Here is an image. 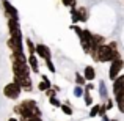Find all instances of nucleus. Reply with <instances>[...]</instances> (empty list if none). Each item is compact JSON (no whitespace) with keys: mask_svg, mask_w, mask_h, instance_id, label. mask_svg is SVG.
I'll use <instances>...</instances> for the list:
<instances>
[{"mask_svg":"<svg viewBox=\"0 0 124 121\" xmlns=\"http://www.w3.org/2000/svg\"><path fill=\"white\" fill-rule=\"evenodd\" d=\"M77 19L80 22H86L88 21V11L85 8H79L77 9Z\"/></svg>","mask_w":124,"mask_h":121,"instance_id":"9b49d317","label":"nucleus"},{"mask_svg":"<svg viewBox=\"0 0 124 121\" xmlns=\"http://www.w3.org/2000/svg\"><path fill=\"white\" fill-rule=\"evenodd\" d=\"M124 66V61L121 58H115V60H112V66H110V71H108V76L112 80H115V77L119 74V71L123 69Z\"/></svg>","mask_w":124,"mask_h":121,"instance_id":"39448f33","label":"nucleus"},{"mask_svg":"<svg viewBox=\"0 0 124 121\" xmlns=\"http://www.w3.org/2000/svg\"><path fill=\"white\" fill-rule=\"evenodd\" d=\"M8 28H9V36L13 38H17V40H22V33H21V28H19V22L17 19H8Z\"/></svg>","mask_w":124,"mask_h":121,"instance_id":"7ed1b4c3","label":"nucleus"},{"mask_svg":"<svg viewBox=\"0 0 124 121\" xmlns=\"http://www.w3.org/2000/svg\"><path fill=\"white\" fill-rule=\"evenodd\" d=\"M93 88H94L93 83H88V85H86V90H93Z\"/></svg>","mask_w":124,"mask_h":121,"instance_id":"cd10ccee","label":"nucleus"},{"mask_svg":"<svg viewBox=\"0 0 124 121\" xmlns=\"http://www.w3.org/2000/svg\"><path fill=\"white\" fill-rule=\"evenodd\" d=\"M25 121H41V120H39V116H31V118H28Z\"/></svg>","mask_w":124,"mask_h":121,"instance_id":"a878e982","label":"nucleus"},{"mask_svg":"<svg viewBox=\"0 0 124 121\" xmlns=\"http://www.w3.org/2000/svg\"><path fill=\"white\" fill-rule=\"evenodd\" d=\"M14 83H17L21 88H30L31 85V80L28 77V74H22V76H14Z\"/></svg>","mask_w":124,"mask_h":121,"instance_id":"423d86ee","label":"nucleus"},{"mask_svg":"<svg viewBox=\"0 0 124 121\" xmlns=\"http://www.w3.org/2000/svg\"><path fill=\"white\" fill-rule=\"evenodd\" d=\"M71 17H72V21L74 22H77V21H79V19H77V9H71Z\"/></svg>","mask_w":124,"mask_h":121,"instance_id":"4be33fe9","label":"nucleus"},{"mask_svg":"<svg viewBox=\"0 0 124 121\" xmlns=\"http://www.w3.org/2000/svg\"><path fill=\"white\" fill-rule=\"evenodd\" d=\"M96 52H97V61H112L115 58H119L118 52L107 44H99L96 47Z\"/></svg>","mask_w":124,"mask_h":121,"instance_id":"f257e3e1","label":"nucleus"},{"mask_svg":"<svg viewBox=\"0 0 124 121\" xmlns=\"http://www.w3.org/2000/svg\"><path fill=\"white\" fill-rule=\"evenodd\" d=\"M41 79H42V82H41L39 85H38V88H39L41 91H46V90H49V88H50V82H49L47 76H42Z\"/></svg>","mask_w":124,"mask_h":121,"instance_id":"ddd939ff","label":"nucleus"},{"mask_svg":"<svg viewBox=\"0 0 124 121\" xmlns=\"http://www.w3.org/2000/svg\"><path fill=\"white\" fill-rule=\"evenodd\" d=\"M28 65H30L31 71L38 73V60H36V57H35V54H31L30 57H28Z\"/></svg>","mask_w":124,"mask_h":121,"instance_id":"f8f14e48","label":"nucleus"},{"mask_svg":"<svg viewBox=\"0 0 124 121\" xmlns=\"http://www.w3.org/2000/svg\"><path fill=\"white\" fill-rule=\"evenodd\" d=\"M99 87H101V96H102V97H107V88H105V83H104V82H99Z\"/></svg>","mask_w":124,"mask_h":121,"instance_id":"dca6fc26","label":"nucleus"},{"mask_svg":"<svg viewBox=\"0 0 124 121\" xmlns=\"http://www.w3.org/2000/svg\"><path fill=\"white\" fill-rule=\"evenodd\" d=\"M96 77V71H94L93 66H85V71H83V79L85 80H93Z\"/></svg>","mask_w":124,"mask_h":121,"instance_id":"9d476101","label":"nucleus"},{"mask_svg":"<svg viewBox=\"0 0 124 121\" xmlns=\"http://www.w3.org/2000/svg\"><path fill=\"white\" fill-rule=\"evenodd\" d=\"M35 50H36V54L42 57L44 60H49L50 58V50H49V47H46L44 44H38L36 47H35Z\"/></svg>","mask_w":124,"mask_h":121,"instance_id":"6e6552de","label":"nucleus"},{"mask_svg":"<svg viewBox=\"0 0 124 121\" xmlns=\"http://www.w3.org/2000/svg\"><path fill=\"white\" fill-rule=\"evenodd\" d=\"M113 91L115 94L124 91V76H116L115 77V83H113Z\"/></svg>","mask_w":124,"mask_h":121,"instance_id":"1a4fd4ad","label":"nucleus"},{"mask_svg":"<svg viewBox=\"0 0 124 121\" xmlns=\"http://www.w3.org/2000/svg\"><path fill=\"white\" fill-rule=\"evenodd\" d=\"M99 104H96V105H93V107H91V110H90V116H91V118H94V116H96L97 115V113H99Z\"/></svg>","mask_w":124,"mask_h":121,"instance_id":"4468645a","label":"nucleus"},{"mask_svg":"<svg viewBox=\"0 0 124 121\" xmlns=\"http://www.w3.org/2000/svg\"><path fill=\"white\" fill-rule=\"evenodd\" d=\"M8 47L13 50V55H22L24 54V47H22V40L9 36L8 40Z\"/></svg>","mask_w":124,"mask_h":121,"instance_id":"20e7f679","label":"nucleus"},{"mask_svg":"<svg viewBox=\"0 0 124 121\" xmlns=\"http://www.w3.org/2000/svg\"><path fill=\"white\" fill-rule=\"evenodd\" d=\"M76 82H77V85H80V87L85 85V79H83L82 74H77V76H76Z\"/></svg>","mask_w":124,"mask_h":121,"instance_id":"a211bd4d","label":"nucleus"},{"mask_svg":"<svg viewBox=\"0 0 124 121\" xmlns=\"http://www.w3.org/2000/svg\"><path fill=\"white\" fill-rule=\"evenodd\" d=\"M74 94H76L77 97H80V96H83V90H82V87L80 85H77L76 88H74Z\"/></svg>","mask_w":124,"mask_h":121,"instance_id":"f3484780","label":"nucleus"},{"mask_svg":"<svg viewBox=\"0 0 124 121\" xmlns=\"http://www.w3.org/2000/svg\"><path fill=\"white\" fill-rule=\"evenodd\" d=\"M27 46H28V49H30L31 54H35V46H33V42H31L30 40H27Z\"/></svg>","mask_w":124,"mask_h":121,"instance_id":"5701e85b","label":"nucleus"},{"mask_svg":"<svg viewBox=\"0 0 124 121\" xmlns=\"http://www.w3.org/2000/svg\"><path fill=\"white\" fill-rule=\"evenodd\" d=\"M46 65H47V68H49V71H50V73H55V66H54V63L50 61V58H49V60H46Z\"/></svg>","mask_w":124,"mask_h":121,"instance_id":"6ab92c4d","label":"nucleus"},{"mask_svg":"<svg viewBox=\"0 0 124 121\" xmlns=\"http://www.w3.org/2000/svg\"><path fill=\"white\" fill-rule=\"evenodd\" d=\"M68 6L74 8V6H76V0H68Z\"/></svg>","mask_w":124,"mask_h":121,"instance_id":"393cba45","label":"nucleus"},{"mask_svg":"<svg viewBox=\"0 0 124 121\" xmlns=\"http://www.w3.org/2000/svg\"><path fill=\"white\" fill-rule=\"evenodd\" d=\"M104 121H110L108 118H107V116H104Z\"/></svg>","mask_w":124,"mask_h":121,"instance_id":"c756f323","label":"nucleus"},{"mask_svg":"<svg viewBox=\"0 0 124 121\" xmlns=\"http://www.w3.org/2000/svg\"><path fill=\"white\" fill-rule=\"evenodd\" d=\"M110 121H116V120H110Z\"/></svg>","mask_w":124,"mask_h":121,"instance_id":"7c9ffc66","label":"nucleus"},{"mask_svg":"<svg viewBox=\"0 0 124 121\" xmlns=\"http://www.w3.org/2000/svg\"><path fill=\"white\" fill-rule=\"evenodd\" d=\"M50 104H52L54 107H60V105H61V102H60L58 99H55V96H54V97H50Z\"/></svg>","mask_w":124,"mask_h":121,"instance_id":"412c9836","label":"nucleus"},{"mask_svg":"<svg viewBox=\"0 0 124 121\" xmlns=\"http://www.w3.org/2000/svg\"><path fill=\"white\" fill-rule=\"evenodd\" d=\"M3 6H5V11H6V14H8L9 17H13V19H19L17 9H16L14 6H13L11 3H9V2H6V0H3Z\"/></svg>","mask_w":124,"mask_h":121,"instance_id":"0eeeda50","label":"nucleus"},{"mask_svg":"<svg viewBox=\"0 0 124 121\" xmlns=\"http://www.w3.org/2000/svg\"><path fill=\"white\" fill-rule=\"evenodd\" d=\"M46 93H49V96H50V97L55 96V91H54V90H46Z\"/></svg>","mask_w":124,"mask_h":121,"instance_id":"bb28decb","label":"nucleus"},{"mask_svg":"<svg viewBox=\"0 0 124 121\" xmlns=\"http://www.w3.org/2000/svg\"><path fill=\"white\" fill-rule=\"evenodd\" d=\"M60 109L63 110V112L66 113V115H72V109H71V107L68 105V104H61V105H60Z\"/></svg>","mask_w":124,"mask_h":121,"instance_id":"2eb2a0df","label":"nucleus"},{"mask_svg":"<svg viewBox=\"0 0 124 121\" xmlns=\"http://www.w3.org/2000/svg\"><path fill=\"white\" fill-rule=\"evenodd\" d=\"M8 121H17V120H16V118H9Z\"/></svg>","mask_w":124,"mask_h":121,"instance_id":"c85d7f7f","label":"nucleus"},{"mask_svg":"<svg viewBox=\"0 0 124 121\" xmlns=\"http://www.w3.org/2000/svg\"><path fill=\"white\" fill-rule=\"evenodd\" d=\"M85 102H86V105H91V104H93V99H91V96H90V94H88V91H86V93H85Z\"/></svg>","mask_w":124,"mask_h":121,"instance_id":"aec40b11","label":"nucleus"},{"mask_svg":"<svg viewBox=\"0 0 124 121\" xmlns=\"http://www.w3.org/2000/svg\"><path fill=\"white\" fill-rule=\"evenodd\" d=\"M21 91H22V88L19 87L17 83H9V85H6L5 87V90H3V94H5L6 97H9V99H16V97H19V94H21Z\"/></svg>","mask_w":124,"mask_h":121,"instance_id":"f03ea898","label":"nucleus"},{"mask_svg":"<svg viewBox=\"0 0 124 121\" xmlns=\"http://www.w3.org/2000/svg\"><path fill=\"white\" fill-rule=\"evenodd\" d=\"M113 109V101H107V105H105V110H110Z\"/></svg>","mask_w":124,"mask_h":121,"instance_id":"b1692460","label":"nucleus"}]
</instances>
